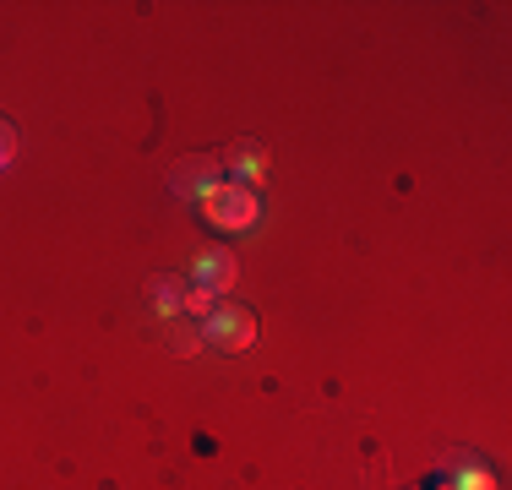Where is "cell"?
I'll return each instance as SVG.
<instances>
[{
	"mask_svg": "<svg viewBox=\"0 0 512 490\" xmlns=\"http://www.w3.org/2000/svg\"><path fill=\"white\" fill-rule=\"evenodd\" d=\"M148 300H153V311L164 316V322H180V300H186V278H180V273H158L153 284H148Z\"/></svg>",
	"mask_w": 512,
	"mask_h": 490,
	"instance_id": "5",
	"label": "cell"
},
{
	"mask_svg": "<svg viewBox=\"0 0 512 490\" xmlns=\"http://www.w3.org/2000/svg\"><path fill=\"white\" fill-rule=\"evenodd\" d=\"M191 273H197V284H207L213 294H224V289H235V278H240V262H235L229 251H202Z\"/></svg>",
	"mask_w": 512,
	"mask_h": 490,
	"instance_id": "4",
	"label": "cell"
},
{
	"mask_svg": "<svg viewBox=\"0 0 512 490\" xmlns=\"http://www.w3.org/2000/svg\"><path fill=\"white\" fill-rule=\"evenodd\" d=\"M11 158H17V126H11V120H0V169H6Z\"/></svg>",
	"mask_w": 512,
	"mask_h": 490,
	"instance_id": "9",
	"label": "cell"
},
{
	"mask_svg": "<svg viewBox=\"0 0 512 490\" xmlns=\"http://www.w3.org/2000/svg\"><path fill=\"white\" fill-rule=\"evenodd\" d=\"M224 169H235L240 186H251V180L267 175V147L262 142H235V147H229V158H224Z\"/></svg>",
	"mask_w": 512,
	"mask_h": 490,
	"instance_id": "6",
	"label": "cell"
},
{
	"mask_svg": "<svg viewBox=\"0 0 512 490\" xmlns=\"http://www.w3.org/2000/svg\"><path fill=\"white\" fill-rule=\"evenodd\" d=\"M453 490H491V474H485V469H474V463H469V469H463L458 480H453Z\"/></svg>",
	"mask_w": 512,
	"mask_h": 490,
	"instance_id": "8",
	"label": "cell"
},
{
	"mask_svg": "<svg viewBox=\"0 0 512 490\" xmlns=\"http://www.w3.org/2000/svg\"><path fill=\"white\" fill-rule=\"evenodd\" d=\"M218 186H224V158H213V153H191L169 169V191L186 196V202H207Z\"/></svg>",
	"mask_w": 512,
	"mask_h": 490,
	"instance_id": "2",
	"label": "cell"
},
{
	"mask_svg": "<svg viewBox=\"0 0 512 490\" xmlns=\"http://www.w3.org/2000/svg\"><path fill=\"white\" fill-rule=\"evenodd\" d=\"M202 338L218 343V349H229V354H240V349H251V338H256V316L246 311V305L218 300L213 311L202 316Z\"/></svg>",
	"mask_w": 512,
	"mask_h": 490,
	"instance_id": "3",
	"label": "cell"
},
{
	"mask_svg": "<svg viewBox=\"0 0 512 490\" xmlns=\"http://www.w3.org/2000/svg\"><path fill=\"white\" fill-rule=\"evenodd\" d=\"M202 218L213 229H224V235H240V229H251L256 218H262V196H256L251 186H218L213 196L202 202Z\"/></svg>",
	"mask_w": 512,
	"mask_h": 490,
	"instance_id": "1",
	"label": "cell"
},
{
	"mask_svg": "<svg viewBox=\"0 0 512 490\" xmlns=\"http://www.w3.org/2000/svg\"><path fill=\"white\" fill-rule=\"evenodd\" d=\"M213 305H218V294L191 278V284H186V300H180V316H197V322H202V316L213 311Z\"/></svg>",
	"mask_w": 512,
	"mask_h": 490,
	"instance_id": "7",
	"label": "cell"
}]
</instances>
